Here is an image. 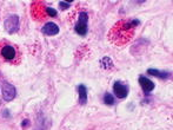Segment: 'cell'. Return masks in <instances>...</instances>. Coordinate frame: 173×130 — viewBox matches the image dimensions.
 Segmentation results:
<instances>
[{"mask_svg":"<svg viewBox=\"0 0 173 130\" xmlns=\"http://www.w3.org/2000/svg\"><path fill=\"white\" fill-rule=\"evenodd\" d=\"M140 22L138 19L128 20L124 19L115 24L114 26L110 30L108 33V39L110 42L117 45V46H123L126 45L128 42H131V39L134 36V30Z\"/></svg>","mask_w":173,"mask_h":130,"instance_id":"1","label":"cell"},{"mask_svg":"<svg viewBox=\"0 0 173 130\" xmlns=\"http://www.w3.org/2000/svg\"><path fill=\"white\" fill-rule=\"evenodd\" d=\"M87 22H89V17H87V13L86 12H81L79 14L78 22L74 26V30L75 32L80 34V36H85L87 33Z\"/></svg>","mask_w":173,"mask_h":130,"instance_id":"2","label":"cell"},{"mask_svg":"<svg viewBox=\"0 0 173 130\" xmlns=\"http://www.w3.org/2000/svg\"><path fill=\"white\" fill-rule=\"evenodd\" d=\"M5 28L8 33H16L19 30V17L11 16L5 20Z\"/></svg>","mask_w":173,"mask_h":130,"instance_id":"3","label":"cell"},{"mask_svg":"<svg viewBox=\"0 0 173 130\" xmlns=\"http://www.w3.org/2000/svg\"><path fill=\"white\" fill-rule=\"evenodd\" d=\"M17 96V89L12 84H8V83H5L4 87H2V97L5 101L10 102L12 99H14Z\"/></svg>","mask_w":173,"mask_h":130,"instance_id":"4","label":"cell"},{"mask_svg":"<svg viewBox=\"0 0 173 130\" xmlns=\"http://www.w3.org/2000/svg\"><path fill=\"white\" fill-rule=\"evenodd\" d=\"M113 91H114L115 96L118 98H126L127 97V88L124 85V84H121L120 82H115L114 85H113Z\"/></svg>","mask_w":173,"mask_h":130,"instance_id":"5","label":"cell"},{"mask_svg":"<svg viewBox=\"0 0 173 130\" xmlns=\"http://www.w3.org/2000/svg\"><path fill=\"white\" fill-rule=\"evenodd\" d=\"M41 31L44 34H46V36H55L58 34L59 32V27H58L57 24H54V22H47V24H45L44 26H42Z\"/></svg>","mask_w":173,"mask_h":130,"instance_id":"6","label":"cell"},{"mask_svg":"<svg viewBox=\"0 0 173 130\" xmlns=\"http://www.w3.org/2000/svg\"><path fill=\"white\" fill-rule=\"evenodd\" d=\"M139 84H140L142 89L146 92V93L151 92L153 89H154V84H153V82L150 81L148 78H146V77H144V76L139 77Z\"/></svg>","mask_w":173,"mask_h":130,"instance_id":"7","label":"cell"},{"mask_svg":"<svg viewBox=\"0 0 173 130\" xmlns=\"http://www.w3.org/2000/svg\"><path fill=\"white\" fill-rule=\"evenodd\" d=\"M16 50L13 46H11V45H6L4 46L2 49H1V56L5 58L6 60H12L14 59V57H16Z\"/></svg>","mask_w":173,"mask_h":130,"instance_id":"8","label":"cell"},{"mask_svg":"<svg viewBox=\"0 0 173 130\" xmlns=\"http://www.w3.org/2000/svg\"><path fill=\"white\" fill-rule=\"evenodd\" d=\"M78 93L80 104H86V102H87V89L84 84H80L78 87Z\"/></svg>","mask_w":173,"mask_h":130,"instance_id":"9","label":"cell"},{"mask_svg":"<svg viewBox=\"0 0 173 130\" xmlns=\"http://www.w3.org/2000/svg\"><path fill=\"white\" fill-rule=\"evenodd\" d=\"M147 72L150 75H152L154 77H158V78H161V79H167L168 77L171 76V73L167 72V71H159V70H154V69H148Z\"/></svg>","mask_w":173,"mask_h":130,"instance_id":"10","label":"cell"},{"mask_svg":"<svg viewBox=\"0 0 173 130\" xmlns=\"http://www.w3.org/2000/svg\"><path fill=\"white\" fill-rule=\"evenodd\" d=\"M101 66H103L104 69H106V70H108V69H111V68L113 66V62H112L111 58H108V57H104V58L101 59Z\"/></svg>","mask_w":173,"mask_h":130,"instance_id":"11","label":"cell"},{"mask_svg":"<svg viewBox=\"0 0 173 130\" xmlns=\"http://www.w3.org/2000/svg\"><path fill=\"white\" fill-rule=\"evenodd\" d=\"M104 103L107 104V105H113L114 104V97L111 95V93H105V96H104Z\"/></svg>","mask_w":173,"mask_h":130,"instance_id":"12","label":"cell"},{"mask_svg":"<svg viewBox=\"0 0 173 130\" xmlns=\"http://www.w3.org/2000/svg\"><path fill=\"white\" fill-rule=\"evenodd\" d=\"M45 13H46V16H50V17H57L58 12L52 8V7H46L45 8Z\"/></svg>","mask_w":173,"mask_h":130,"instance_id":"13","label":"cell"},{"mask_svg":"<svg viewBox=\"0 0 173 130\" xmlns=\"http://www.w3.org/2000/svg\"><path fill=\"white\" fill-rule=\"evenodd\" d=\"M59 5H60V7H61L63 10H66V8H68V7L71 6L68 2H64V1H60V2H59Z\"/></svg>","mask_w":173,"mask_h":130,"instance_id":"14","label":"cell"},{"mask_svg":"<svg viewBox=\"0 0 173 130\" xmlns=\"http://www.w3.org/2000/svg\"><path fill=\"white\" fill-rule=\"evenodd\" d=\"M30 124V122H28V121H27V119H25V121H24V122H22V127H25V125H28Z\"/></svg>","mask_w":173,"mask_h":130,"instance_id":"15","label":"cell"}]
</instances>
